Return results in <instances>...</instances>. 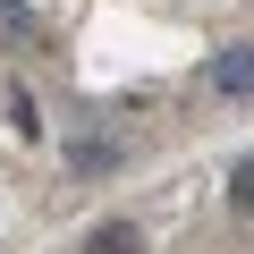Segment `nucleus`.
<instances>
[{"label":"nucleus","mask_w":254,"mask_h":254,"mask_svg":"<svg viewBox=\"0 0 254 254\" xmlns=\"http://www.w3.org/2000/svg\"><path fill=\"white\" fill-rule=\"evenodd\" d=\"M119 161H127V153H119L110 136H76V144H68V178H110Z\"/></svg>","instance_id":"2"},{"label":"nucleus","mask_w":254,"mask_h":254,"mask_svg":"<svg viewBox=\"0 0 254 254\" xmlns=\"http://www.w3.org/2000/svg\"><path fill=\"white\" fill-rule=\"evenodd\" d=\"M43 26H34V9H26V0H0V43H9V51H26Z\"/></svg>","instance_id":"4"},{"label":"nucleus","mask_w":254,"mask_h":254,"mask_svg":"<svg viewBox=\"0 0 254 254\" xmlns=\"http://www.w3.org/2000/svg\"><path fill=\"white\" fill-rule=\"evenodd\" d=\"M85 254H144V237H136V220H102L85 237Z\"/></svg>","instance_id":"3"},{"label":"nucleus","mask_w":254,"mask_h":254,"mask_svg":"<svg viewBox=\"0 0 254 254\" xmlns=\"http://www.w3.org/2000/svg\"><path fill=\"white\" fill-rule=\"evenodd\" d=\"M203 85H212L220 102H254V43H229V51H212V60H203Z\"/></svg>","instance_id":"1"},{"label":"nucleus","mask_w":254,"mask_h":254,"mask_svg":"<svg viewBox=\"0 0 254 254\" xmlns=\"http://www.w3.org/2000/svg\"><path fill=\"white\" fill-rule=\"evenodd\" d=\"M229 203H237V212H254V161H237V178H229Z\"/></svg>","instance_id":"6"},{"label":"nucleus","mask_w":254,"mask_h":254,"mask_svg":"<svg viewBox=\"0 0 254 254\" xmlns=\"http://www.w3.org/2000/svg\"><path fill=\"white\" fill-rule=\"evenodd\" d=\"M9 127H17V136H26V144L43 136V119H34V93H26V85H9Z\"/></svg>","instance_id":"5"}]
</instances>
